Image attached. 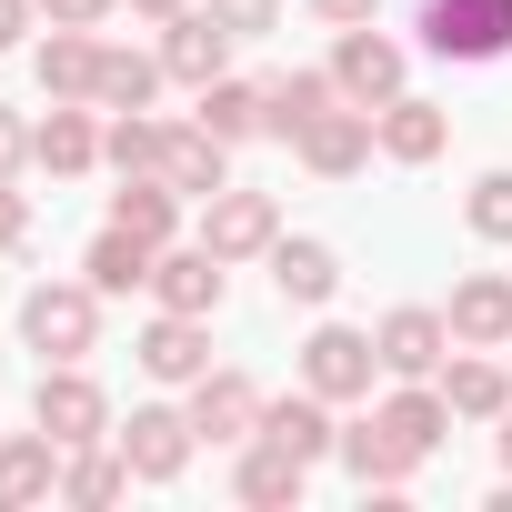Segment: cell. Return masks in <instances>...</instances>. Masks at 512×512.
Masks as SVG:
<instances>
[{
    "mask_svg": "<svg viewBox=\"0 0 512 512\" xmlns=\"http://www.w3.org/2000/svg\"><path fill=\"white\" fill-rule=\"evenodd\" d=\"M21 342L41 362H91L101 352V292L91 282H31L21 292Z\"/></svg>",
    "mask_w": 512,
    "mask_h": 512,
    "instance_id": "obj_1",
    "label": "cell"
},
{
    "mask_svg": "<svg viewBox=\"0 0 512 512\" xmlns=\"http://www.w3.org/2000/svg\"><path fill=\"white\" fill-rule=\"evenodd\" d=\"M422 51L432 61H462V71H482V61H502L512 51V0H422Z\"/></svg>",
    "mask_w": 512,
    "mask_h": 512,
    "instance_id": "obj_2",
    "label": "cell"
},
{
    "mask_svg": "<svg viewBox=\"0 0 512 512\" xmlns=\"http://www.w3.org/2000/svg\"><path fill=\"white\" fill-rule=\"evenodd\" d=\"M111 442H121L131 482H181V472H191V452H201L191 402H131V422H111Z\"/></svg>",
    "mask_w": 512,
    "mask_h": 512,
    "instance_id": "obj_3",
    "label": "cell"
},
{
    "mask_svg": "<svg viewBox=\"0 0 512 512\" xmlns=\"http://www.w3.org/2000/svg\"><path fill=\"white\" fill-rule=\"evenodd\" d=\"M191 241L211 251V262H262V251L282 241V201H272V191H241V181H231V191H211V201H201Z\"/></svg>",
    "mask_w": 512,
    "mask_h": 512,
    "instance_id": "obj_4",
    "label": "cell"
},
{
    "mask_svg": "<svg viewBox=\"0 0 512 512\" xmlns=\"http://www.w3.org/2000/svg\"><path fill=\"white\" fill-rule=\"evenodd\" d=\"M31 422H41V432H51V442L71 452V442H111V422H121V412H111V392H101V382H91L81 362H41Z\"/></svg>",
    "mask_w": 512,
    "mask_h": 512,
    "instance_id": "obj_5",
    "label": "cell"
},
{
    "mask_svg": "<svg viewBox=\"0 0 512 512\" xmlns=\"http://www.w3.org/2000/svg\"><path fill=\"white\" fill-rule=\"evenodd\" d=\"M332 81H342V101L382 111V101H402V81H412V51H402L382 21H362V31H342V41H332Z\"/></svg>",
    "mask_w": 512,
    "mask_h": 512,
    "instance_id": "obj_6",
    "label": "cell"
},
{
    "mask_svg": "<svg viewBox=\"0 0 512 512\" xmlns=\"http://www.w3.org/2000/svg\"><path fill=\"white\" fill-rule=\"evenodd\" d=\"M302 382H312L322 402H372V382H382V342L352 332V322H322V332L302 342Z\"/></svg>",
    "mask_w": 512,
    "mask_h": 512,
    "instance_id": "obj_7",
    "label": "cell"
},
{
    "mask_svg": "<svg viewBox=\"0 0 512 512\" xmlns=\"http://www.w3.org/2000/svg\"><path fill=\"white\" fill-rule=\"evenodd\" d=\"M31 171L91 181V171H101V101H41V121H31Z\"/></svg>",
    "mask_w": 512,
    "mask_h": 512,
    "instance_id": "obj_8",
    "label": "cell"
},
{
    "mask_svg": "<svg viewBox=\"0 0 512 512\" xmlns=\"http://www.w3.org/2000/svg\"><path fill=\"white\" fill-rule=\"evenodd\" d=\"M372 342H382V382H442V362H452V322H442L432 302L382 312V322H372Z\"/></svg>",
    "mask_w": 512,
    "mask_h": 512,
    "instance_id": "obj_9",
    "label": "cell"
},
{
    "mask_svg": "<svg viewBox=\"0 0 512 512\" xmlns=\"http://www.w3.org/2000/svg\"><path fill=\"white\" fill-rule=\"evenodd\" d=\"M262 402H272V392L251 382V372H221V362H211V372L191 382V432H201L211 452H241L251 432H262Z\"/></svg>",
    "mask_w": 512,
    "mask_h": 512,
    "instance_id": "obj_10",
    "label": "cell"
},
{
    "mask_svg": "<svg viewBox=\"0 0 512 512\" xmlns=\"http://www.w3.org/2000/svg\"><path fill=\"white\" fill-rule=\"evenodd\" d=\"M131 362H141L161 392H191V382L211 372V322H201V312H151L141 342H131Z\"/></svg>",
    "mask_w": 512,
    "mask_h": 512,
    "instance_id": "obj_11",
    "label": "cell"
},
{
    "mask_svg": "<svg viewBox=\"0 0 512 512\" xmlns=\"http://www.w3.org/2000/svg\"><path fill=\"white\" fill-rule=\"evenodd\" d=\"M332 412H342V402H322L312 382H292V392H272V402H262V442H282L292 462H312V472H322V462L342 452V422H332Z\"/></svg>",
    "mask_w": 512,
    "mask_h": 512,
    "instance_id": "obj_12",
    "label": "cell"
},
{
    "mask_svg": "<svg viewBox=\"0 0 512 512\" xmlns=\"http://www.w3.org/2000/svg\"><path fill=\"white\" fill-rule=\"evenodd\" d=\"M372 151H382V131H372V111H362V101H332V111L292 141V161H302V171H322V181H352Z\"/></svg>",
    "mask_w": 512,
    "mask_h": 512,
    "instance_id": "obj_13",
    "label": "cell"
},
{
    "mask_svg": "<svg viewBox=\"0 0 512 512\" xmlns=\"http://www.w3.org/2000/svg\"><path fill=\"white\" fill-rule=\"evenodd\" d=\"M442 322H452L462 352H512V272H462Z\"/></svg>",
    "mask_w": 512,
    "mask_h": 512,
    "instance_id": "obj_14",
    "label": "cell"
},
{
    "mask_svg": "<svg viewBox=\"0 0 512 512\" xmlns=\"http://www.w3.org/2000/svg\"><path fill=\"white\" fill-rule=\"evenodd\" d=\"M231 51H241V41H231L211 11H201V0H191L181 21H161V71H171L181 91H211V81L231 71Z\"/></svg>",
    "mask_w": 512,
    "mask_h": 512,
    "instance_id": "obj_15",
    "label": "cell"
},
{
    "mask_svg": "<svg viewBox=\"0 0 512 512\" xmlns=\"http://www.w3.org/2000/svg\"><path fill=\"white\" fill-rule=\"evenodd\" d=\"M332 462H342V472H352L362 492H402V482L422 472V452H412V442H402V432H392L382 412H362V422H342V452H332Z\"/></svg>",
    "mask_w": 512,
    "mask_h": 512,
    "instance_id": "obj_16",
    "label": "cell"
},
{
    "mask_svg": "<svg viewBox=\"0 0 512 512\" xmlns=\"http://www.w3.org/2000/svg\"><path fill=\"white\" fill-rule=\"evenodd\" d=\"M262 262H272V292H282L292 312H322V302L342 292V251H332V241H312V231H282Z\"/></svg>",
    "mask_w": 512,
    "mask_h": 512,
    "instance_id": "obj_17",
    "label": "cell"
},
{
    "mask_svg": "<svg viewBox=\"0 0 512 512\" xmlns=\"http://www.w3.org/2000/svg\"><path fill=\"white\" fill-rule=\"evenodd\" d=\"M302 492H312V462H292V452L262 442V432L241 442V462H231V502H251V512H302Z\"/></svg>",
    "mask_w": 512,
    "mask_h": 512,
    "instance_id": "obj_18",
    "label": "cell"
},
{
    "mask_svg": "<svg viewBox=\"0 0 512 512\" xmlns=\"http://www.w3.org/2000/svg\"><path fill=\"white\" fill-rule=\"evenodd\" d=\"M372 131H382V161H402V171H422V161H442V151H452V111H442V101H422V91L382 101V111H372Z\"/></svg>",
    "mask_w": 512,
    "mask_h": 512,
    "instance_id": "obj_19",
    "label": "cell"
},
{
    "mask_svg": "<svg viewBox=\"0 0 512 512\" xmlns=\"http://www.w3.org/2000/svg\"><path fill=\"white\" fill-rule=\"evenodd\" d=\"M442 402H452V422H502V412H512V352H462V342H452Z\"/></svg>",
    "mask_w": 512,
    "mask_h": 512,
    "instance_id": "obj_20",
    "label": "cell"
},
{
    "mask_svg": "<svg viewBox=\"0 0 512 512\" xmlns=\"http://www.w3.org/2000/svg\"><path fill=\"white\" fill-rule=\"evenodd\" d=\"M61 502V442L51 432H0V512Z\"/></svg>",
    "mask_w": 512,
    "mask_h": 512,
    "instance_id": "obj_21",
    "label": "cell"
},
{
    "mask_svg": "<svg viewBox=\"0 0 512 512\" xmlns=\"http://www.w3.org/2000/svg\"><path fill=\"white\" fill-rule=\"evenodd\" d=\"M221 272H231V262H211L201 241H171L161 262H151V302H161V312H201V322H211V312H221Z\"/></svg>",
    "mask_w": 512,
    "mask_h": 512,
    "instance_id": "obj_22",
    "label": "cell"
},
{
    "mask_svg": "<svg viewBox=\"0 0 512 512\" xmlns=\"http://www.w3.org/2000/svg\"><path fill=\"white\" fill-rule=\"evenodd\" d=\"M161 181L201 211L211 191H231V141H211L201 121H171V151H161Z\"/></svg>",
    "mask_w": 512,
    "mask_h": 512,
    "instance_id": "obj_23",
    "label": "cell"
},
{
    "mask_svg": "<svg viewBox=\"0 0 512 512\" xmlns=\"http://www.w3.org/2000/svg\"><path fill=\"white\" fill-rule=\"evenodd\" d=\"M151 262H161V251H151L141 231H121V221H111V231L81 251V282H91L101 302H131V292H151Z\"/></svg>",
    "mask_w": 512,
    "mask_h": 512,
    "instance_id": "obj_24",
    "label": "cell"
},
{
    "mask_svg": "<svg viewBox=\"0 0 512 512\" xmlns=\"http://www.w3.org/2000/svg\"><path fill=\"white\" fill-rule=\"evenodd\" d=\"M332 101H342L332 71H282V81H262V131H272V141H302Z\"/></svg>",
    "mask_w": 512,
    "mask_h": 512,
    "instance_id": "obj_25",
    "label": "cell"
},
{
    "mask_svg": "<svg viewBox=\"0 0 512 512\" xmlns=\"http://www.w3.org/2000/svg\"><path fill=\"white\" fill-rule=\"evenodd\" d=\"M181 211H191V201H181L161 171H131V181L111 191V221H121V231H141L151 251H171V241H181Z\"/></svg>",
    "mask_w": 512,
    "mask_h": 512,
    "instance_id": "obj_26",
    "label": "cell"
},
{
    "mask_svg": "<svg viewBox=\"0 0 512 512\" xmlns=\"http://www.w3.org/2000/svg\"><path fill=\"white\" fill-rule=\"evenodd\" d=\"M91 81H101V31L51 21V41H41V101H91Z\"/></svg>",
    "mask_w": 512,
    "mask_h": 512,
    "instance_id": "obj_27",
    "label": "cell"
},
{
    "mask_svg": "<svg viewBox=\"0 0 512 512\" xmlns=\"http://www.w3.org/2000/svg\"><path fill=\"white\" fill-rule=\"evenodd\" d=\"M161 51H121V41H101V81H91V101L101 111H151L161 101Z\"/></svg>",
    "mask_w": 512,
    "mask_h": 512,
    "instance_id": "obj_28",
    "label": "cell"
},
{
    "mask_svg": "<svg viewBox=\"0 0 512 512\" xmlns=\"http://www.w3.org/2000/svg\"><path fill=\"white\" fill-rule=\"evenodd\" d=\"M161 151H171V121H151V111H101V171H161Z\"/></svg>",
    "mask_w": 512,
    "mask_h": 512,
    "instance_id": "obj_29",
    "label": "cell"
},
{
    "mask_svg": "<svg viewBox=\"0 0 512 512\" xmlns=\"http://www.w3.org/2000/svg\"><path fill=\"white\" fill-rule=\"evenodd\" d=\"M372 412H382V422H392V432H402L422 462H432V452H442V432H452V402H442V382H402V392H382Z\"/></svg>",
    "mask_w": 512,
    "mask_h": 512,
    "instance_id": "obj_30",
    "label": "cell"
},
{
    "mask_svg": "<svg viewBox=\"0 0 512 512\" xmlns=\"http://www.w3.org/2000/svg\"><path fill=\"white\" fill-rule=\"evenodd\" d=\"M131 492V462H121V442H71L61 452V502H121Z\"/></svg>",
    "mask_w": 512,
    "mask_h": 512,
    "instance_id": "obj_31",
    "label": "cell"
},
{
    "mask_svg": "<svg viewBox=\"0 0 512 512\" xmlns=\"http://www.w3.org/2000/svg\"><path fill=\"white\" fill-rule=\"evenodd\" d=\"M191 101H201L191 121H201L211 141H231V151H241V141H262V81H231V71H221V81L191 91Z\"/></svg>",
    "mask_w": 512,
    "mask_h": 512,
    "instance_id": "obj_32",
    "label": "cell"
},
{
    "mask_svg": "<svg viewBox=\"0 0 512 512\" xmlns=\"http://www.w3.org/2000/svg\"><path fill=\"white\" fill-rule=\"evenodd\" d=\"M462 221H472V241H512V171H482L462 191Z\"/></svg>",
    "mask_w": 512,
    "mask_h": 512,
    "instance_id": "obj_33",
    "label": "cell"
},
{
    "mask_svg": "<svg viewBox=\"0 0 512 512\" xmlns=\"http://www.w3.org/2000/svg\"><path fill=\"white\" fill-rule=\"evenodd\" d=\"M201 11H211L231 41H272V31H282V0H201Z\"/></svg>",
    "mask_w": 512,
    "mask_h": 512,
    "instance_id": "obj_34",
    "label": "cell"
},
{
    "mask_svg": "<svg viewBox=\"0 0 512 512\" xmlns=\"http://www.w3.org/2000/svg\"><path fill=\"white\" fill-rule=\"evenodd\" d=\"M111 11H121V0H41V31H51V21H71V31H101Z\"/></svg>",
    "mask_w": 512,
    "mask_h": 512,
    "instance_id": "obj_35",
    "label": "cell"
},
{
    "mask_svg": "<svg viewBox=\"0 0 512 512\" xmlns=\"http://www.w3.org/2000/svg\"><path fill=\"white\" fill-rule=\"evenodd\" d=\"M21 241H31V191L0 181V251H21Z\"/></svg>",
    "mask_w": 512,
    "mask_h": 512,
    "instance_id": "obj_36",
    "label": "cell"
},
{
    "mask_svg": "<svg viewBox=\"0 0 512 512\" xmlns=\"http://www.w3.org/2000/svg\"><path fill=\"white\" fill-rule=\"evenodd\" d=\"M21 161H31V121L0 111V181H21Z\"/></svg>",
    "mask_w": 512,
    "mask_h": 512,
    "instance_id": "obj_37",
    "label": "cell"
},
{
    "mask_svg": "<svg viewBox=\"0 0 512 512\" xmlns=\"http://www.w3.org/2000/svg\"><path fill=\"white\" fill-rule=\"evenodd\" d=\"M41 31V0H0V51H21Z\"/></svg>",
    "mask_w": 512,
    "mask_h": 512,
    "instance_id": "obj_38",
    "label": "cell"
},
{
    "mask_svg": "<svg viewBox=\"0 0 512 512\" xmlns=\"http://www.w3.org/2000/svg\"><path fill=\"white\" fill-rule=\"evenodd\" d=\"M312 21H332V31H362V21H382V0H312Z\"/></svg>",
    "mask_w": 512,
    "mask_h": 512,
    "instance_id": "obj_39",
    "label": "cell"
},
{
    "mask_svg": "<svg viewBox=\"0 0 512 512\" xmlns=\"http://www.w3.org/2000/svg\"><path fill=\"white\" fill-rule=\"evenodd\" d=\"M121 11H131V21H181L191 0H121Z\"/></svg>",
    "mask_w": 512,
    "mask_h": 512,
    "instance_id": "obj_40",
    "label": "cell"
},
{
    "mask_svg": "<svg viewBox=\"0 0 512 512\" xmlns=\"http://www.w3.org/2000/svg\"><path fill=\"white\" fill-rule=\"evenodd\" d=\"M492 442H502V472H512V412H502V422H492Z\"/></svg>",
    "mask_w": 512,
    "mask_h": 512,
    "instance_id": "obj_41",
    "label": "cell"
}]
</instances>
